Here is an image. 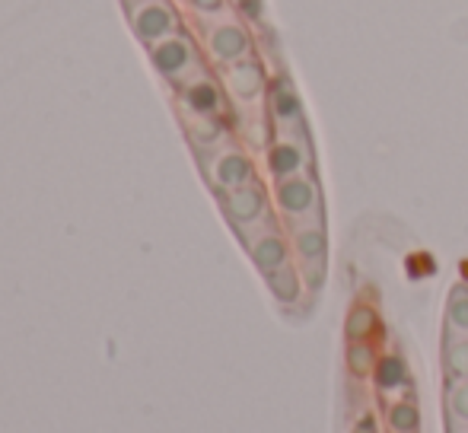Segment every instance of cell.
Masks as SVG:
<instances>
[{
  "label": "cell",
  "mask_w": 468,
  "mask_h": 433,
  "mask_svg": "<svg viewBox=\"0 0 468 433\" xmlns=\"http://www.w3.org/2000/svg\"><path fill=\"white\" fill-rule=\"evenodd\" d=\"M274 211L283 220V227H296V223H325L322 214V188L313 173L293 175V179L274 182Z\"/></svg>",
  "instance_id": "1"
},
{
  "label": "cell",
  "mask_w": 468,
  "mask_h": 433,
  "mask_svg": "<svg viewBox=\"0 0 468 433\" xmlns=\"http://www.w3.org/2000/svg\"><path fill=\"white\" fill-rule=\"evenodd\" d=\"M197 160H201L204 179L210 182V188H214L217 195L236 192V188L249 185V182H259L252 156H249L236 141L223 143V147L210 150V153L197 156Z\"/></svg>",
  "instance_id": "2"
},
{
  "label": "cell",
  "mask_w": 468,
  "mask_h": 433,
  "mask_svg": "<svg viewBox=\"0 0 468 433\" xmlns=\"http://www.w3.org/2000/svg\"><path fill=\"white\" fill-rule=\"evenodd\" d=\"M204 51L210 55V61L217 68H229L236 61H246V58L255 55V42H252V32L242 19L229 16H210L207 29H204Z\"/></svg>",
  "instance_id": "3"
},
{
  "label": "cell",
  "mask_w": 468,
  "mask_h": 433,
  "mask_svg": "<svg viewBox=\"0 0 468 433\" xmlns=\"http://www.w3.org/2000/svg\"><path fill=\"white\" fill-rule=\"evenodd\" d=\"M150 61H154V68L160 70L163 80H169L173 87H179V83H186L191 74L204 70L201 51H197L195 38H191L186 29L163 38V42L150 45Z\"/></svg>",
  "instance_id": "4"
},
{
  "label": "cell",
  "mask_w": 468,
  "mask_h": 433,
  "mask_svg": "<svg viewBox=\"0 0 468 433\" xmlns=\"http://www.w3.org/2000/svg\"><path fill=\"white\" fill-rule=\"evenodd\" d=\"M220 83L227 90L229 102H233L239 111L246 109H261L268 100V74H265V64L259 58H246V61H236L229 68L220 70Z\"/></svg>",
  "instance_id": "5"
},
{
  "label": "cell",
  "mask_w": 468,
  "mask_h": 433,
  "mask_svg": "<svg viewBox=\"0 0 468 433\" xmlns=\"http://www.w3.org/2000/svg\"><path fill=\"white\" fill-rule=\"evenodd\" d=\"M179 93V109L182 115H197V118H223L227 115V90L220 80L207 74V68L191 74L186 83L176 87Z\"/></svg>",
  "instance_id": "6"
},
{
  "label": "cell",
  "mask_w": 468,
  "mask_h": 433,
  "mask_svg": "<svg viewBox=\"0 0 468 433\" xmlns=\"http://www.w3.org/2000/svg\"><path fill=\"white\" fill-rule=\"evenodd\" d=\"M131 26H134V36L141 38L144 45H156L163 38L182 32V19L179 10H176L169 0H137V4L128 6Z\"/></svg>",
  "instance_id": "7"
},
{
  "label": "cell",
  "mask_w": 468,
  "mask_h": 433,
  "mask_svg": "<svg viewBox=\"0 0 468 433\" xmlns=\"http://www.w3.org/2000/svg\"><path fill=\"white\" fill-rule=\"evenodd\" d=\"M220 207L227 214V220L233 223L236 233L255 227V223L268 220L271 216V198H268V188L261 182H249V185L236 188V192L217 195Z\"/></svg>",
  "instance_id": "8"
},
{
  "label": "cell",
  "mask_w": 468,
  "mask_h": 433,
  "mask_svg": "<svg viewBox=\"0 0 468 433\" xmlns=\"http://www.w3.org/2000/svg\"><path fill=\"white\" fill-rule=\"evenodd\" d=\"M265 109H268V115H271L274 137L278 134L309 137L306 134V115H303V102H300V96H296L293 83H290L287 77H278V80L268 87Z\"/></svg>",
  "instance_id": "9"
},
{
  "label": "cell",
  "mask_w": 468,
  "mask_h": 433,
  "mask_svg": "<svg viewBox=\"0 0 468 433\" xmlns=\"http://www.w3.org/2000/svg\"><path fill=\"white\" fill-rule=\"evenodd\" d=\"M265 166L274 182L313 173V143H309V137L278 134L271 141V147L265 150Z\"/></svg>",
  "instance_id": "10"
},
{
  "label": "cell",
  "mask_w": 468,
  "mask_h": 433,
  "mask_svg": "<svg viewBox=\"0 0 468 433\" xmlns=\"http://www.w3.org/2000/svg\"><path fill=\"white\" fill-rule=\"evenodd\" d=\"M373 385L382 402H399V398L414 396V379H411V370H408L405 357L395 351L379 354V360H376V366H373Z\"/></svg>",
  "instance_id": "11"
},
{
  "label": "cell",
  "mask_w": 468,
  "mask_h": 433,
  "mask_svg": "<svg viewBox=\"0 0 468 433\" xmlns=\"http://www.w3.org/2000/svg\"><path fill=\"white\" fill-rule=\"evenodd\" d=\"M246 252H249V259H252V265L259 268L261 278L293 265V248H290L287 229H271V233L259 236V239L249 242Z\"/></svg>",
  "instance_id": "12"
},
{
  "label": "cell",
  "mask_w": 468,
  "mask_h": 433,
  "mask_svg": "<svg viewBox=\"0 0 468 433\" xmlns=\"http://www.w3.org/2000/svg\"><path fill=\"white\" fill-rule=\"evenodd\" d=\"M287 239H290V248H293L296 265H306V261H328L325 223H296V227H287Z\"/></svg>",
  "instance_id": "13"
},
{
  "label": "cell",
  "mask_w": 468,
  "mask_h": 433,
  "mask_svg": "<svg viewBox=\"0 0 468 433\" xmlns=\"http://www.w3.org/2000/svg\"><path fill=\"white\" fill-rule=\"evenodd\" d=\"M182 121H186V134L191 141V147H195L197 156L210 153V150L223 147V143H229L233 137H229V124L223 121V118H197V115H182Z\"/></svg>",
  "instance_id": "14"
},
{
  "label": "cell",
  "mask_w": 468,
  "mask_h": 433,
  "mask_svg": "<svg viewBox=\"0 0 468 433\" xmlns=\"http://www.w3.org/2000/svg\"><path fill=\"white\" fill-rule=\"evenodd\" d=\"M382 424H386V433H420V405H418V396L399 398V402H386V411H382Z\"/></svg>",
  "instance_id": "15"
},
{
  "label": "cell",
  "mask_w": 468,
  "mask_h": 433,
  "mask_svg": "<svg viewBox=\"0 0 468 433\" xmlns=\"http://www.w3.org/2000/svg\"><path fill=\"white\" fill-rule=\"evenodd\" d=\"M443 334H450V338H468V284L465 280L452 284L450 293H446Z\"/></svg>",
  "instance_id": "16"
},
{
  "label": "cell",
  "mask_w": 468,
  "mask_h": 433,
  "mask_svg": "<svg viewBox=\"0 0 468 433\" xmlns=\"http://www.w3.org/2000/svg\"><path fill=\"white\" fill-rule=\"evenodd\" d=\"M265 284L281 306H296L303 300V293H306V284H303V274H300V268H296V261L287 268H281V271L268 274Z\"/></svg>",
  "instance_id": "17"
},
{
  "label": "cell",
  "mask_w": 468,
  "mask_h": 433,
  "mask_svg": "<svg viewBox=\"0 0 468 433\" xmlns=\"http://www.w3.org/2000/svg\"><path fill=\"white\" fill-rule=\"evenodd\" d=\"M440 364H443L446 379H468V338H450V334H443Z\"/></svg>",
  "instance_id": "18"
},
{
  "label": "cell",
  "mask_w": 468,
  "mask_h": 433,
  "mask_svg": "<svg viewBox=\"0 0 468 433\" xmlns=\"http://www.w3.org/2000/svg\"><path fill=\"white\" fill-rule=\"evenodd\" d=\"M443 411H446V417L468 421V379H446Z\"/></svg>",
  "instance_id": "19"
},
{
  "label": "cell",
  "mask_w": 468,
  "mask_h": 433,
  "mask_svg": "<svg viewBox=\"0 0 468 433\" xmlns=\"http://www.w3.org/2000/svg\"><path fill=\"white\" fill-rule=\"evenodd\" d=\"M376 360H379V354L373 351L370 341H351L347 344V370L354 376H373Z\"/></svg>",
  "instance_id": "20"
},
{
  "label": "cell",
  "mask_w": 468,
  "mask_h": 433,
  "mask_svg": "<svg viewBox=\"0 0 468 433\" xmlns=\"http://www.w3.org/2000/svg\"><path fill=\"white\" fill-rule=\"evenodd\" d=\"M373 332H376V312L370 306L357 303L347 312V341H370Z\"/></svg>",
  "instance_id": "21"
},
{
  "label": "cell",
  "mask_w": 468,
  "mask_h": 433,
  "mask_svg": "<svg viewBox=\"0 0 468 433\" xmlns=\"http://www.w3.org/2000/svg\"><path fill=\"white\" fill-rule=\"evenodd\" d=\"M188 6L201 16H223L229 10V0H188Z\"/></svg>",
  "instance_id": "22"
},
{
  "label": "cell",
  "mask_w": 468,
  "mask_h": 433,
  "mask_svg": "<svg viewBox=\"0 0 468 433\" xmlns=\"http://www.w3.org/2000/svg\"><path fill=\"white\" fill-rule=\"evenodd\" d=\"M446 433H468V421H456V417H446Z\"/></svg>",
  "instance_id": "23"
},
{
  "label": "cell",
  "mask_w": 468,
  "mask_h": 433,
  "mask_svg": "<svg viewBox=\"0 0 468 433\" xmlns=\"http://www.w3.org/2000/svg\"><path fill=\"white\" fill-rule=\"evenodd\" d=\"M354 433H376V430H373V421H370V417H367V421H364V424H360V428H357V430H354Z\"/></svg>",
  "instance_id": "24"
},
{
  "label": "cell",
  "mask_w": 468,
  "mask_h": 433,
  "mask_svg": "<svg viewBox=\"0 0 468 433\" xmlns=\"http://www.w3.org/2000/svg\"><path fill=\"white\" fill-rule=\"evenodd\" d=\"M229 4H236V6H242V4H246V0H229Z\"/></svg>",
  "instance_id": "25"
},
{
  "label": "cell",
  "mask_w": 468,
  "mask_h": 433,
  "mask_svg": "<svg viewBox=\"0 0 468 433\" xmlns=\"http://www.w3.org/2000/svg\"><path fill=\"white\" fill-rule=\"evenodd\" d=\"M124 4H128V6H131V4H137V0H124Z\"/></svg>",
  "instance_id": "26"
}]
</instances>
